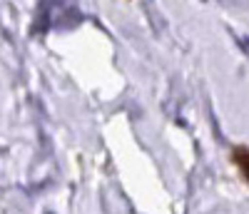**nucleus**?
Returning a JSON list of instances; mask_svg holds the SVG:
<instances>
[{"label":"nucleus","mask_w":249,"mask_h":214,"mask_svg":"<svg viewBox=\"0 0 249 214\" xmlns=\"http://www.w3.org/2000/svg\"><path fill=\"white\" fill-rule=\"evenodd\" d=\"M234 162L239 164L242 175L249 179V147H237L234 149Z\"/></svg>","instance_id":"1"}]
</instances>
